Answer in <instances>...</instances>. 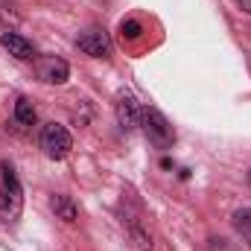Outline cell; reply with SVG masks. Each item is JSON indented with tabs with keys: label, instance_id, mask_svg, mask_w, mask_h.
<instances>
[{
	"label": "cell",
	"instance_id": "10",
	"mask_svg": "<svg viewBox=\"0 0 251 251\" xmlns=\"http://www.w3.org/2000/svg\"><path fill=\"white\" fill-rule=\"evenodd\" d=\"M234 228L240 231V237L246 243H251V207H243V210L234 213Z\"/></svg>",
	"mask_w": 251,
	"mask_h": 251
},
{
	"label": "cell",
	"instance_id": "13",
	"mask_svg": "<svg viewBox=\"0 0 251 251\" xmlns=\"http://www.w3.org/2000/svg\"><path fill=\"white\" fill-rule=\"evenodd\" d=\"M249 184H251V173H249Z\"/></svg>",
	"mask_w": 251,
	"mask_h": 251
},
{
	"label": "cell",
	"instance_id": "6",
	"mask_svg": "<svg viewBox=\"0 0 251 251\" xmlns=\"http://www.w3.org/2000/svg\"><path fill=\"white\" fill-rule=\"evenodd\" d=\"M114 111H117V123L123 126L126 131H131V128H137V126H140L143 108H140V102L134 100V94L120 91V97H117V102H114Z\"/></svg>",
	"mask_w": 251,
	"mask_h": 251
},
{
	"label": "cell",
	"instance_id": "4",
	"mask_svg": "<svg viewBox=\"0 0 251 251\" xmlns=\"http://www.w3.org/2000/svg\"><path fill=\"white\" fill-rule=\"evenodd\" d=\"M76 44H79L82 53H88V56H94V59L111 56V38H108L105 29H97V26H94V29H85V32H79Z\"/></svg>",
	"mask_w": 251,
	"mask_h": 251
},
{
	"label": "cell",
	"instance_id": "7",
	"mask_svg": "<svg viewBox=\"0 0 251 251\" xmlns=\"http://www.w3.org/2000/svg\"><path fill=\"white\" fill-rule=\"evenodd\" d=\"M0 44L9 50V56H15V59H21V62H32V59H35L32 41H26V38L18 35V32H3V35H0Z\"/></svg>",
	"mask_w": 251,
	"mask_h": 251
},
{
	"label": "cell",
	"instance_id": "2",
	"mask_svg": "<svg viewBox=\"0 0 251 251\" xmlns=\"http://www.w3.org/2000/svg\"><path fill=\"white\" fill-rule=\"evenodd\" d=\"M140 126L149 137L152 146L158 149H170L176 143V128L170 126V120L158 111V108H143V117H140Z\"/></svg>",
	"mask_w": 251,
	"mask_h": 251
},
{
	"label": "cell",
	"instance_id": "1",
	"mask_svg": "<svg viewBox=\"0 0 251 251\" xmlns=\"http://www.w3.org/2000/svg\"><path fill=\"white\" fill-rule=\"evenodd\" d=\"M21 207H24V190H21V181L12 170L9 161L0 164V222L9 225L21 216Z\"/></svg>",
	"mask_w": 251,
	"mask_h": 251
},
{
	"label": "cell",
	"instance_id": "8",
	"mask_svg": "<svg viewBox=\"0 0 251 251\" xmlns=\"http://www.w3.org/2000/svg\"><path fill=\"white\" fill-rule=\"evenodd\" d=\"M50 207H53V213L59 219H64V222H76V216H79V207L73 204L70 196H53L50 199Z\"/></svg>",
	"mask_w": 251,
	"mask_h": 251
},
{
	"label": "cell",
	"instance_id": "9",
	"mask_svg": "<svg viewBox=\"0 0 251 251\" xmlns=\"http://www.w3.org/2000/svg\"><path fill=\"white\" fill-rule=\"evenodd\" d=\"M35 108H32V102L26 100V97H18V102H15V120L21 126H35Z\"/></svg>",
	"mask_w": 251,
	"mask_h": 251
},
{
	"label": "cell",
	"instance_id": "12",
	"mask_svg": "<svg viewBox=\"0 0 251 251\" xmlns=\"http://www.w3.org/2000/svg\"><path fill=\"white\" fill-rule=\"evenodd\" d=\"M237 3L243 6V12H249V15H251V0H237Z\"/></svg>",
	"mask_w": 251,
	"mask_h": 251
},
{
	"label": "cell",
	"instance_id": "3",
	"mask_svg": "<svg viewBox=\"0 0 251 251\" xmlns=\"http://www.w3.org/2000/svg\"><path fill=\"white\" fill-rule=\"evenodd\" d=\"M38 143H41V149H44V155L50 158V161H64L67 155H70V149H73V137H70V131L59 123H47L41 128V137H38Z\"/></svg>",
	"mask_w": 251,
	"mask_h": 251
},
{
	"label": "cell",
	"instance_id": "5",
	"mask_svg": "<svg viewBox=\"0 0 251 251\" xmlns=\"http://www.w3.org/2000/svg\"><path fill=\"white\" fill-rule=\"evenodd\" d=\"M35 76L47 85H64L70 76V67L59 56H41V59H35Z\"/></svg>",
	"mask_w": 251,
	"mask_h": 251
},
{
	"label": "cell",
	"instance_id": "11",
	"mask_svg": "<svg viewBox=\"0 0 251 251\" xmlns=\"http://www.w3.org/2000/svg\"><path fill=\"white\" fill-rule=\"evenodd\" d=\"M120 35H123V41H137V38L143 35V26H140L137 21H131V18H128V21L120 24Z\"/></svg>",
	"mask_w": 251,
	"mask_h": 251
}]
</instances>
